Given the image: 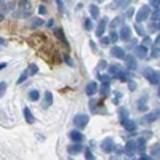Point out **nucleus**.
Masks as SVG:
<instances>
[{
  "label": "nucleus",
  "mask_w": 160,
  "mask_h": 160,
  "mask_svg": "<svg viewBox=\"0 0 160 160\" xmlns=\"http://www.w3.org/2000/svg\"><path fill=\"white\" fill-rule=\"evenodd\" d=\"M15 16H18V18H27V16H31V3L27 2V0L19 2L18 10L15 11Z\"/></svg>",
  "instance_id": "obj_1"
},
{
  "label": "nucleus",
  "mask_w": 160,
  "mask_h": 160,
  "mask_svg": "<svg viewBox=\"0 0 160 160\" xmlns=\"http://www.w3.org/2000/svg\"><path fill=\"white\" fill-rule=\"evenodd\" d=\"M143 75L146 77V80H149L152 85H158V72H155L152 67H144Z\"/></svg>",
  "instance_id": "obj_2"
},
{
  "label": "nucleus",
  "mask_w": 160,
  "mask_h": 160,
  "mask_svg": "<svg viewBox=\"0 0 160 160\" xmlns=\"http://www.w3.org/2000/svg\"><path fill=\"white\" fill-rule=\"evenodd\" d=\"M151 15V10H149V6L146 5V6H141L140 10H138V15H136V21L138 23H143V21H146L149 18Z\"/></svg>",
  "instance_id": "obj_3"
},
{
  "label": "nucleus",
  "mask_w": 160,
  "mask_h": 160,
  "mask_svg": "<svg viewBox=\"0 0 160 160\" xmlns=\"http://www.w3.org/2000/svg\"><path fill=\"white\" fill-rule=\"evenodd\" d=\"M88 115L85 114H80V115H75V119H74V125L77 128H85L87 125H88Z\"/></svg>",
  "instance_id": "obj_4"
},
{
  "label": "nucleus",
  "mask_w": 160,
  "mask_h": 160,
  "mask_svg": "<svg viewBox=\"0 0 160 160\" xmlns=\"http://www.w3.org/2000/svg\"><path fill=\"white\" fill-rule=\"evenodd\" d=\"M158 115H160L158 109H157V110H152L151 114H146V115L143 117V123H154V122L158 119Z\"/></svg>",
  "instance_id": "obj_5"
},
{
  "label": "nucleus",
  "mask_w": 160,
  "mask_h": 160,
  "mask_svg": "<svg viewBox=\"0 0 160 160\" xmlns=\"http://www.w3.org/2000/svg\"><path fill=\"white\" fill-rule=\"evenodd\" d=\"M101 149L104 151V152H112L114 151V140L112 138H106V140L102 141V144H101Z\"/></svg>",
  "instance_id": "obj_6"
},
{
  "label": "nucleus",
  "mask_w": 160,
  "mask_h": 160,
  "mask_svg": "<svg viewBox=\"0 0 160 160\" xmlns=\"http://www.w3.org/2000/svg\"><path fill=\"white\" fill-rule=\"evenodd\" d=\"M135 54L138 58H146L147 56V47L146 45H135Z\"/></svg>",
  "instance_id": "obj_7"
},
{
  "label": "nucleus",
  "mask_w": 160,
  "mask_h": 160,
  "mask_svg": "<svg viewBox=\"0 0 160 160\" xmlns=\"http://www.w3.org/2000/svg\"><path fill=\"white\" fill-rule=\"evenodd\" d=\"M135 152H136V141H128L125 144V154L128 157H133Z\"/></svg>",
  "instance_id": "obj_8"
},
{
  "label": "nucleus",
  "mask_w": 160,
  "mask_h": 160,
  "mask_svg": "<svg viewBox=\"0 0 160 160\" xmlns=\"http://www.w3.org/2000/svg\"><path fill=\"white\" fill-rule=\"evenodd\" d=\"M119 37L122 39V40H130V37H131V27L130 26H123L122 29H120V34H119Z\"/></svg>",
  "instance_id": "obj_9"
},
{
  "label": "nucleus",
  "mask_w": 160,
  "mask_h": 160,
  "mask_svg": "<svg viewBox=\"0 0 160 160\" xmlns=\"http://www.w3.org/2000/svg\"><path fill=\"white\" fill-rule=\"evenodd\" d=\"M96 91H98V83H96V82H90L88 85L85 87V93L88 96H95Z\"/></svg>",
  "instance_id": "obj_10"
},
{
  "label": "nucleus",
  "mask_w": 160,
  "mask_h": 160,
  "mask_svg": "<svg viewBox=\"0 0 160 160\" xmlns=\"http://www.w3.org/2000/svg\"><path fill=\"white\" fill-rule=\"evenodd\" d=\"M122 125H123V128L127 130L128 133H135V131H136V122H133L131 119H127Z\"/></svg>",
  "instance_id": "obj_11"
},
{
  "label": "nucleus",
  "mask_w": 160,
  "mask_h": 160,
  "mask_svg": "<svg viewBox=\"0 0 160 160\" xmlns=\"http://www.w3.org/2000/svg\"><path fill=\"white\" fill-rule=\"evenodd\" d=\"M53 31H54V35H56V37L59 39L61 43H62V45H66V47L69 48V43H67V40H66V37H64V32H62L61 27H54Z\"/></svg>",
  "instance_id": "obj_12"
},
{
  "label": "nucleus",
  "mask_w": 160,
  "mask_h": 160,
  "mask_svg": "<svg viewBox=\"0 0 160 160\" xmlns=\"http://www.w3.org/2000/svg\"><path fill=\"white\" fill-rule=\"evenodd\" d=\"M110 56H114V58H125V51H123V48L120 47H112L110 48Z\"/></svg>",
  "instance_id": "obj_13"
},
{
  "label": "nucleus",
  "mask_w": 160,
  "mask_h": 160,
  "mask_svg": "<svg viewBox=\"0 0 160 160\" xmlns=\"http://www.w3.org/2000/svg\"><path fill=\"white\" fill-rule=\"evenodd\" d=\"M106 26H107V18H102V19L99 21L98 27H96V35L101 37L102 34H104V31H106Z\"/></svg>",
  "instance_id": "obj_14"
},
{
  "label": "nucleus",
  "mask_w": 160,
  "mask_h": 160,
  "mask_svg": "<svg viewBox=\"0 0 160 160\" xmlns=\"http://www.w3.org/2000/svg\"><path fill=\"white\" fill-rule=\"evenodd\" d=\"M53 104V95L50 93V91H47L45 93V96H43V102H42V107L43 109H48Z\"/></svg>",
  "instance_id": "obj_15"
},
{
  "label": "nucleus",
  "mask_w": 160,
  "mask_h": 160,
  "mask_svg": "<svg viewBox=\"0 0 160 160\" xmlns=\"http://www.w3.org/2000/svg\"><path fill=\"white\" fill-rule=\"evenodd\" d=\"M69 140H71V141H74V143H82L83 136H82V133H80V131L74 130V131H69Z\"/></svg>",
  "instance_id": "obj_16"
},
{
  "label": "nucleus",
  "mask_w": 160,
  "mask_h": 160,
  "mask_svg": "<svg viewBox=\"0 0 160 160\" xmlns=\"http://www.w3.org/2000/svg\"><path fill=\"white\" fill-rule=\"evenodd\" d=\"M82 151V144L80 143H74L72 146H69V147H67V152H69V154H79V152Z\"/></svg>",
  "instance_id": "obj_17"
},
{
  "label": "nucleus",
  "mask_w": 160,
  "mask_h": 160,
  "mask_svg": "<svg viewBox=\"0 0 160 160\" xmlns=\"http://www.w3.org/2000/svg\"><path fill=\"white\" fill-rule=\"evenodd\" d=\"M23 112H24V119H26V122L29 123V125H32L34 122H35V119H34V114L29 110V107H26Z\"/></svg>",
  "instance_id": "obj_18"
},
{
  "label": "nucleus",
  "mask_w": 160,
  "mask_h": 160,
  "mask_svg": "<svg viewBox=\"0 0 160 160\" xmlns=\"http://www.w3.org/2000/svg\"><path fill=\"white\" fill-rule=\"evenodd\" d=\"M125 58H127V56H125ZM127 67L130 69V71H135V69L138 67V66H136V59H135L133 56H128V58H127Z\"/></svg>",
  "instance_id": "obj_19"
},
{
  "label": "nucleus",
  "mask_w": 160,
  "mask_h": 160,
  "mask_svg": "<svg viewBox=\"0 0 160 160\" xmlns=\"http://www.w3.org/2000/svg\"><path fill=\"white\" fill-rule=\"evenodd\" d=\"M138 109H140V110H146V109H147V95L143 96V98L138 101Z\"/></svg>",
  "instance_id": "obj_20"
},
{
  "label": "nucleus",
  "mask_w": 160,
  "mask_h": 160,
  "mask_svg": "<svg viewBox=\"0 0 160 160\" xmlns=\"http://www.w3.org/2000/svg\"><path fill=\"white\" fill-rule=\"evenodd\" d=\"M127 119H128V109L127 107H122L120 112H119V120H120V123H123Z\"/></svg>",
  "instance_id": "obj_21"
},
{
  "label": "nucleus",
  "mask_w": 160,
  "mask_h": 160,
  "mask_svg": "<svg viewBox=\"0 0 160 160\" xmlns=\"http://www.w3.org/2000/svg\"><path fill=\"white\" fill-rule=\"evenodd\" d=\"M136 151H140V152L146 151V140L144 138H140V140L136 141Z\"/></svg>",
  "instance_id": "obj_22"
},
{
  "label": "nucleus",
  "mask_w": 160,
  "mask_h": 160,
  "mask_svg": "<svg viewBox=\"0 0 160 160\" xmlns=\"http://www.w3.org/2000/svg\"><path fill=\"white\" fill-rule=\"evenodd\" d=\"M115 77L119 79L120 82H128V80H130V79H128V74L125 72V71H122V69H120V71L115 74Z\"/></svg>",
  "instance_id": "obj_23"
},
{
  "label": "nucleus",
  "mask_w": 160,
  "mask_h": 160,
  "mask_svg": "<svg viewBox=\"0 0 160 160\" xmlns=\"http://www.w3.org/2000/svg\"><path fill=\"white\" fill-rule=\"evenodd\" d=\"M128 3H131V0H115L114 6H119V8H127Z\"/></svg>",
  "instance_id": "obj_24"
},
{
  "label": "nucleus",
  "mask_w": 160,
  "mask_h": 160,
  "mask_svg": "<svg viewBox=\"0 0 160 160\" xmlns=\"http://www.w3.org/2000/svg\"><path fill=\"white\" fill-rule=\"evenodd\" d=\"M90 13H91L93 19H96V18L99 16V8H98L96 5H91V6H90Z\"/></svg>",
  "instance_id": "obj_25"
},
{
  "label": "nucleus",
  "mask_w": 160,
  "mask_h": 160,
  "mask_svg": "<svg viewBox=\"0 0 160 160\" xmlns=\"http://www.w3.org/2000/svg\"><path fill=\"white\" fill-rule=\"evenodd\" d=\"M99 93L102 95V96H107L109 93H110V88H109V83H104V85L99 88Z\"/></svg>",
  "instance_id": "obj_26"
},
{
  "label": "nucleus",
  "mask_w": 160,
  "mask_h": 160,
  "mask_svg": "<svg viewBox=\"0 0 160 160\" xmlns=\"http://www.w3.org/2000/svg\"><path fill=\"white\" fill-rule=\"evenodd\" d=\"M39 98H40V95H39L37 90H31L29 91V99L31 101H39Z\"/></svg>",
  "instance_id": "obj_27"
},
{
  "label": "nucleus",
  "mask_w": 160,
  "mask_h": 160,
  "mask_svg": "<svg viewBox=\"0 0 160 160\" xmlns=\"http://www.w3.org/2000/svg\"><path fill=\"white\" fill-rule=\"evenodd\" d=\"M37 72H39V67L35 64H31L29 69H27V75H35Z\"/></svg>",
  "instance_id": "obj_28"
},
{
  "label": "nucleus",
  "mask_w": 160,
  "mask_h": 160,
  "mask_svg": "<svg viewBox=\"0 0 160 160\" xmlns=\"http://www.w3.org/2000/svg\"><path fill=\"white\" fill-rule=\"evenodd\" d=\"M27 77H29V75H27V71H24L23 74H21V75H19V79L16 80V83H18V85H21V83H24Z\"/></svg>",
  "instance_id": "obj_29"
},
{
  "label": "nucleus",
  "mask_w": 160,
  "mask_h": 160,
  "mask_svg": "<svg viewBox=\"0 0 160 160\" xmlns=\"http://www.w3.org/2000/svg\"><path fill=\"white\" fill-rule=\"evenodd\" d=\"M158 27H160L158 26V21H152V24L149 26V31L151 32H158Z\"/></svg>",
  "instance_id": "obj_30"
},
{
  "label": "nucleus",
  "mask_w": 160,
  "mask_h": 160,
  "mask_svg": "<svg viewBox=\"0 0 160 160\" xmlns=\"http://www.w3.org/2000/svg\"><path fill=\"white\" fill-rule=\"evenodd\" d=\"M98 79L102 82V83H109L110 82V75H104V74H98Z\"/></svg>",
  "instance_id": "obj_31"
},
{
  "label": "nucleus",
  "mask_w": 160,
  "mask_h": 160,
  "mask_svg": "<svg viewBox=\"0 0 160 160\" xmlns=\"http://www.w3.org/2000/svg\"><path fill=\"white\" fill-rule=\"evenodd\" d=\"M120 69H122L120 66H115V64H114V66H110V67H109V74H110V75H115L117 72L120 71Z\"/></svg>",
  "instance_id": "obj_32"
},
{
  "label": "nucleus",
  "mask_w": 160,
  "mask_h": 160,
  "mask_svg": "<svg viewBox=\"0 0 160 160\" xmlns=\"http://www.w3.org/2000/svg\"><path fill=\"white\" fill-rule=\"evenodd\" d=\"M122 21H123V18H122V16H117V18L112 21V23H110V27H117L119 24H122Z\"/></svg>",
  "instance_id": "obj_33"
},
{
  "label": "nucleus",
  "mask_w": 160,
  "mask_h": 160,
  "mask_svg": "<svg viewBox=\"0 0 160 160\" xmlns=\"http://www.w3.org/2000/svg\"><path fill=\"white\" fill-rule=\"evenodd\" d=\"M83 27H85V31H91V29H93L91 19H85V23H83Z\"/></svg>",
  "instance_id": "obj_34"
},
{
  "label": "nucleus",
  "mask_w": 160,
  "mask_h": 160,
  "mask_svg": "<svg viewBox=\"0 0 160 160\" xmlns=\"http://www.w3.org/2000/svg\"><path fill=\"white\" fill-rule=\"evenodd\" d=\"M40 26H43L42 19H34L32 23H31V27H32V29H35V27H40Z\"/></svg>",
  "instance_id": "obj_35"
},
{
  "label": "nucleus",
  "mask_w": 160,
  "mask_h": 160,
  "mask_svg": "<svg viewBox=\"0 0 160 160\" xmlns=\"http://www.w3.org/2000/svg\"><path fill=\"white\" fill-rule=\"evenodd\" d=\"M158 53H160L158 45H154V48H152V58H158Z\"/></svg>",
  "instance_id": "obj_36"
},
{
  "label": "nucleus",
  "mask_w": 160,
  "mask_h": 160,
  "mask_svg": "<svg viewBox=\"0 0 160 160\" xmlns=\"http://www.w3.org/2000/svg\"><path fill=\"white\" fill-rule=\"evenodd\" d=\"M5 90H6V82H0V98L3 96Z\"/></svg>",
  "instance_id": "obj_37"
},
{
  "label": "nucleus",
  "mask_w": 160,
  "mask_h": 160,
  "mask_svg": "<svg viewBox=\"0 0 160 160\" xmlns=\"http://www.w3.org/2000/svg\"><path fill=\"white\" fill-rule=\"evenodd\" d=\"M109 43H110V39H109V37H102V35H101V45H102V47H107Z\"/></svg>",
  "instance_id": "obj_38"
},
{
  "label": "nucleus",
  "mask_w": 160,
  "mask_h": 160,
  "mask_svg": "<svg viewBox=\"0 0 160 160\" xmlns=\"http://www.w3.org/2000/svg\"><path fill=\"white\" fill-rule=\"evenodd\" d=\"M96 107H98V101L91 99V101H90V109H91V112H93V110H96Z\"/></svg>",
  "instance_id": "obj_39"
},
{
  "label": "nucleus",
  "mask_w": 160,
  "mask_h": 160,
  "mask_svg": "<svg viewBox=\"0 0 160 160\" xmlns=\"http://www.w3.org/2000/svg\"><path fill=\"white\" fill-rule=\"evenodd\" d=\"M85 158H88V160H93V158H95V155L91 154V151H90V149L85 151Z\"/></svg>",
  "instance_id": "obj_40"
},
{
  "label": "nucleus",
  "mask_w": 160,
  "mask_h": 160,
  "mask_svg": "<svg viewBox=\"0 0 160 160\" xmlns=\"http://www.w3.org/2000/svg\"><path fill=\"white\" fill-rule=\"evenodd\" d=\"M109 39H110V42H115L117 39H119V34H117L115 31H112V32H110V37Z\"/></svg>",
  "instance_id": "obj_41"
},
{
  "label": "nucleus",
  "mask_w": 160,
  "mask_h": 160,
  "mask_svg": "<svg viewBox=\"0 0 160 160\" xmlns=\"http://www.w3.org/2000/svg\"><path fill=\"white\" fill-rule=\"evenodd\" d=\"M158 144L157 146H154V147H152V157H158Z\"/></svg>",
  "instance_id": "obj_42"
},
{
  "label": "nucleus",
  "mask_w": 160,
  "mask_h": 160,
  "mask_svg": "<svg viewBox=\"0 0 160 160\" xmlns=\"http://www.w3.org/2000/svg\"><path fill=\"white\" fill-rule=\"evenodd\" d=\"M128 88L131 90V91H133V90H136V82H133V80H130V82H128Z\"/></svg>",
  "instance_id": "obj_43"
},
{
  "label": "nucleus",
  "mask_w": 160,
  "mask_h": 160,
  "mask_svg": "<svg viewBox=\"0 0 160 160\" xmlns=\"http://www.w3.org/2000/svg\"><path fill=\"white\" fill-rule=\"evenodd\" d=\"M39 13H40V15H47V6L40 5V6H39Z\"/></svg>",
  "instance_id": "obj_44"
},
{
  "label": "nucleus",
  "mask_w": 160,
  "mask_h": 160,
  "mask_svg": "<svg viewBox=\"0 0 160 160\" xmlns=\"http://www.w3.org/2000/svg\"><path fill=\"white\" fill-rule=\"evenodd\" d=\"M158 15H160V13H158V8H155V11L152 13V19H154V21H158Z\"/></svg>",
  "instance_id": "obj_45"
},
{
  "label": "nucleus",
  "mask_w": 160,
  "mask_h": 160,
  "mask_svg": "<svg viewBox=\"0 0 160 160\" xmlns=\"http://www.w3.org/2000/svg\"><path fill=\"white\" fill-rule=\"evenodd\" d=\"M149 3L152 6H155V8H158V3H160V0H149Z\"/></svg>",
  "instance_id": "obj_46"
},
{
  "label": "nucleus",
  "mask_w": 160,
  "mask_h": 160,
  "mask_svg": "<svg viewBox=\"0 0 160 160\" xmlns=\"http://www.w3.org/2000/svg\"><path fill=\"white\" fill-rule=\"evenodd\" d=\"M133 15H135V10H133V6H131V8H128V10H127V16H128V18H131Z\"/></svg>",
  "instance_id": "obj_47"
},
{
  "label": "nucleus",
  "mask_w": 160,
  "mask_h": 160,
  "mask_svg": "<svg viewBox=\"0 0 160 160\" xmlns=\"http://www.w3.org/2000/svg\"><path fill=\"white\" fill-rule=\"evenodd\" d=\"M64 61L67 62V64H71V66H74V62H72V59L69 58V54H64Z\"/></svg>",
  "instance_id": "obj_48"
},
{
  "label": "nucleus",
  "mask_w": 160,
  "mask_h": 160,
  "mask_svg": "<svg viewBox=\"0 0 160 160\" xmlns=\"http://www.w3.org/2000/svg\"><path fill=\"white\" fill-rule=\"evenodd\" d=\"M152 157H149V155H146L144 152H141V157H140V160H151Z\"/></svg>",
  "instance_id": "obj_49"
},
{
  "label": "nucleus",
  "mask_w": 160,
  "mask_h": 160,
  "mask_svg": "<svg viewBox=\"0 0 160 160\" xmlns=\"http://www.w3.org/2000/svg\"><path fill=\"white\" fill-rule=\"evenodd\" d=\"M104 66H107V64H106V61H99V64H98V69L101 71V69H104Z\"/></svg>",
  "instance_id": "obj_50"
},
{
  "label": "nucleus",
  "mask_w": 160,
  "mask_h": 160,
  "mask_svg": "<svg viewBox=\"0 0 160 160\" xmlns=\"http://www.w3.org/2000/svg\"><path fill=\"white\" fill-rule=\"evenodd\" d=\"M151 42H152V40H151V39H149V37H146V39H144V40H143V45H146V47H147V45H149V43H151Z\"/></svg>",
  "instance_id": "obj_51"
},
{
  "label": "nucleus",
  "mask_w": 160,
  "mask_h": 160,
  "mask_svg": "<svg viewBox=\"0 0 160 160\" xmlns=\"http://www.w3.org/2000/svg\"><path fill=\"white\" fill-rule=\"evenodd\" d=\"M135 29H136V32H138V34H140V35H143V34H144V31L141 29V27H140V26H136V27H135Z\"/></svg>",
  "instance_id": "obj_52"
},
{
  "label": "nucleus",
  "mask_w": 160,
  "mask_h": 160,
  "mask_svg": "<svg viewBox=\"0 0 160 160\" xmlns=\"http://www.w3.org/2000/svg\"><path fill=\"white\" fill-rule=\"evenodd\" d=\"M56 3H58V8H59V11H62V2H61V0H56Z\"/></svg>",
  "instance_id": "obj_53"
},
{
  "label": "nucleus",
  "mask_w": 160,
  "mask_h": 160,
  "mask_svg": "<svg viewBox=\"0 0 160 160\" xmlns=\"http://www.w3.org/2000/svg\"><path fill=\"white\" fill-rule=\"evenodd\" d=\"M120 98H122V95H120V93H117V95H115V98H114V102H117Z\"/></svg>",
  "instance_id": "obj_54"
},
{
  "label": "nucleus",
  "mask_w": 160,
  "mask_h": 160,
  "mask_svg": "<svg viewBox=\"0 0 160 160\" xmlns=\"http://www.w3.org/2000/svg\"><path fill=\"white\" fill-rule=\"evenodd\" d=\"M53 24H54V23H53V19H50V21L47 23V26H48V27H53Z\"/></svg>",
  "instance_id": "obj_55"
},
{
  "label": "nucleus",
  "mask_w": 160,
  "mask_h": 160,
  "mask_svg": "<svg viewBox=\"0 0 160 160\" xmlns=\"http://www.w3.org/2000/svg\"><path fill=\"white\" fill-rule=\"evenodd\" d=\"M6 67V62H0V71H2V69H5Z\"/></svg>",
  "instance_id": "obj_56"
},
{
  "label": "nucleus",
  "mask_w": 160,
  "mask_h": 160,
  "mask_svg": "<svg viewBox=\"0 0 160 160\" xmlns=\"http://www.w3.org/2000/svg\"><path fill=\"white\" fill-rule=\"evenodd\" d=\"M154 42H155V45H158V42H160V37H158V34H157V39H155Z\"/></svg>",
  "instance_id": "obj_57"
},
{
  "label": "nucleus",
  "mask_w": 160,
  "mask_h": 160,
  "mask_svg": "<svg viewBox=\"0 0 160 160\" xmlns=\"http://www.w3.org/2000/svg\"><path fill=\"white\" fill-rule=\"evenodd\" d=\"M0 45H5V40L3 39H0Z\"/></svg>",
  "instance_id": "obj_58"
},
{
  "label": "nucleus",
  "mask_w": 160,
  "mask_h": 160,
  "mask_svg": "<svg viewBox=\"0 0 160 160\" xmlns=\"http://www.w3.org/2000/svg\"><path fill=\"white\" fill-rule=\"evenodd\" d=\"M98 2H99V3H101V2H102V0H98Z\"/></svg>",
  "instance_id": "obj_59"
},
{
  "label": "nucleus",
  "mask_w": 160,
  "mask_h": 160,
  "mask_svg": "<svg viewBox=\"0 0 160 160\" xmlns=\"http://www.w3.org/2000/svg\"><path fill=\"white\" fill-rule=\"evenodd\" d=\"M0 2H2V0H0Z\"/></svg>",
  "instance_id": "obj_60"
}]
</instances>
